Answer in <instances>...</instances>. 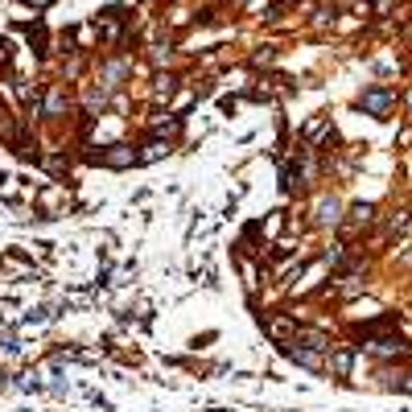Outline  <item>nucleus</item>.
Instances as JSON below:
<instances>
[{
  "mask_svg": "<svg viewBox=\"0 0 412 412\" xmlns=\"http://www.w3.org/2000/svg\"><path fill=\"white\" fill-rule=\"evenodd\" d=\"M285 355H289L293 363L310 367V371H317V367H322V355H317V351H310L305 342H293V346H289V351H285Z\"/></svg>",
  "mask_w": 412,
  "mask_h": 412,
  "instance_id": "7ed1b4c3",
  "label": "nucleus"
},
{
  "mask_svg": "<svg viewBox=\"0 0 412 412\" xmlns=\"http://www.w3.org/2000/svg\"><path fill=\"white\" fill-rule=\"evenodd\" d=\"M330 367H334V375H346V371H351V351L339 346V351H334V359H330Z\"/></svg>",
  "mask_w": 412,
  "mask_h": 412,
  "instance_id": "423d86ee",
  "label": "nucleus"
},
{
  "mask_svg": "<svg viewBox=\"0 0 412 412\" xmlns=\"http://www.w3.org/2000/svg\"><path fill=\"white\" fill-rule=\"evenodd\" d=\"M91 161H103V165H112V170H124V165H136L141 153H132L128 145H112V153H95Z\"/></svg>",
  "mask_w": 412,
  "mask_h": 412,
  "instance_id": "f03ea898",
  "label": "nucleus"
},
{
  "mask_svg": "<svg viewBox=\"0 0 412 412\" xmlns=\"http://www.w3.org/2000/svg\"><path fill=\"white\" fill-rule=\"evenodd\" d=\"M371 215H375L371 202H355V206H351V223H371Z\"/></svg>",
  "mask_w": 412,
  "mask_h": 412,
  "instance_id": "0eeeda50",
  "label": "nucleus"
},
{
  "mask_svg": "<svg viewBox=\"0 0 412 412\" xmlns=\"http://www.w3.org/2000/svg\"><path fill=\"white\" fill-rule=\"evenodd\" d=\"M124 74H128V62H107L103 66V87H120Z\"/></svg>",
  "mask_w": 412,
  "mask_h": 412,
  "instance_id": "39448f33",
  "label": "nucleus"
},
{
  "mask_svg": "<svg viewBox=\"0 0 412 412\" xmlns=\"http://www.w3.org/2000/svg\"><path fill=\"white\" fill-rule=\"evenodd\" d=\"M408 107H412V95H408Z\"/></svg>",
  "mask_w": 412,
  "mask_h": 412,
  "instance_id": "6e6552de",
  "label": "nucleus"
},
{
  "mask_svg": "<svg viewBox=\"0 0 412 412\" xmlns=\"http://www.w3.org/2000/svg\"><path fill=\"white\" fill-rule=\"evenodd\" d=\"M379 4H388V0H379Z\"/></svg>",
  "mask_w": 412,
  "mask_h": 412,
  "instance_id": "1a4fd4ad",
  "label": "nucleus"
},
{
  "mask_svg": "<svg viewBox=\"0 0 412 412\" xmlns=\"http://www.w3.org/2000/svg\"><path fill=\"white\" fill-rule=\"evenodd\" d=\"M317 223H322V227L339 223V202H334V198H322V202H317Z\"/></svg>",
  "mask_w": 412,
  "mask_h": 412,
  "instance_id": "20e7f679",
  "label": "nucleus"
},
{
  "mask_svg": "<svg viewBox=\"0 0 412 412\" xmlns=\"http://www.w3.org/2000/svg\"><path fill=\"white\" fill-rule=\"evenodd\" d=\"M359 107L371 112L375 120H388V112L396 107V91H388V87H367L363 95H359Z\"/></svg>",
  "mask_w": 412,
  "mask_h": 412,
  "instance_id": "f257e3e1",
  "label": "nucleus"
}]
</instances>
